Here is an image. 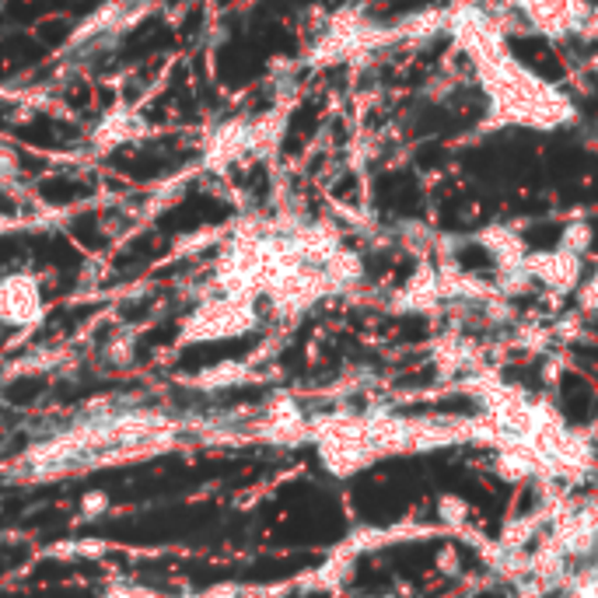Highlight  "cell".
<instances>
[{"instance_id": "cell-2", "label": "cell", "mask_w": 598, "mask_h": 598, "mask_svg": "<svg viewBox=\"0 0 598 598\" xmlns=\"http://www.w3.org/2000/svg\"><path fill=\"white\" fill-rule=\"evenodd\" d=\"M256 325V312L248 298H224L214 304H203L186 325V340H221V336H242Z\"/></svg>"}, {"instance_id": "cell-10", "label": "cell", "mask_w": 598, "mask_h": 598, "mask_svg": "<svg viewBox=\"0 0 598 598\" xmlns=\"http://www.w3.org/2000/svg\"><path fill=\"white\" fill-rule=\"evenodd\" d=\"M361 4H364V0H361Z\"/></svg>"}, {"instance_id": "cell-4", "label": "cell", "mask_w": 598, "mask_h": 598, "mask_svg": "<svg viewBox=\"0 0 598 598\" xmlns=\"http://www.w3.org/2000/svg\"><path fill=\"white\" fill-rule=\"evenodd\" d=\"M494 469L500 479H508V484H525V479L543 473V458H539V452L525 445V441H511V445L500 449Z\"/></svg>"}, {"instance_id": "cell-8", "label": "cell", "mask_w": 598, "mask_h": 598, "mask_svg": "<svg viewBox=\"0 0 598 598\" xmlns=\"http://www.w3.org/2000/svg\"><path fill=\"white\" fill-rule=\"evenodd\" d=\"M106 505H109V500H106L102 494H88V497H85V505H81V511H85V514H99V511H106Z\"/></svg>"}, {"instance_id": "cell-7", "label": "cell", "mask_w": 598, "mask_h": 598, "mask_svg": "<svg viewBox=\"0 0 598 598\" xmlns=\"http://www.w3.org/2000/svg\"><path fill=\"white\" fill-rule=\"evenodd\" d=\"M438 518L445 522L449 529H462L469 522V505L462 500L458 494H441L438 497Z\"/></svg>"}, {"instance_id": "cell-9", "label": "cell", "mask_w": 598, "mask_h": 598, "mask_svg": "<svg viewBox=\"0 0 598 598\" xmlns=\"http://www.w3.org/2000/svg\"><path fill=\"white\" fill-rule=\"evenodd\" d=\"M449 8H490L494 0H445Z\"/></svg>"}, {"instance_id": "cell-3", "label": "cell", "mask_w": 598, "mask_h": 598, "mask_svg": "<svg viewBox=\"0 0 598 598\" xmlns=\"http://www.w3.org/2000/svg\"><path fill=\"white\" fill-rule=\"evenodd\" d=\"M43 315V295L29 274L0 280V325H32Z\"/></svg>"}, {"instance_id": "cell-1", "label": "cell", "mask_w": 598, "mask_h": 598, "mask_svg": "<svg viewBox=\"0 0 598 598\" xmlns=\"http://www.w3.org/2000/svg\"><path fill=\"white\" fill-rule=\"evenodd\" d=\"M525 269H529V277H532L535 287H543V291H550L556 298H567V295L577 291V284H582L588 259L567 253V248H561V245L529 248Z\"/></svg>"}, {"instance_id": "cell-6", "label": "cell", "mask_w": 598, "mask_h": 598, "mask_svg": "<svg viewBox=\"0 0 598 598\" xmlns=\"http://www.w3.org/2000/svg\"><path fill=\"white\" fill-rule=\"evenodd\" d=\"M574 304L582 315H598V263L585 269V277L574 291Z\"/></svg>"}, {"instance_id": "cell-5", "label": "cell", "mask_w": 598, "mask_h": 598, "mask_svg": "<svg viewBox=\"0 0 598 598\" xmlns=\"http://www.w3.org/2000/svg\"><path fill=\"white\" fill-rule=\"evenodd\" d=\"M595 242H598V231L588 218H567L556 231V245L567 248V253L582 256V259H591L595 253Z\"/></svg>"}]
</instances>
